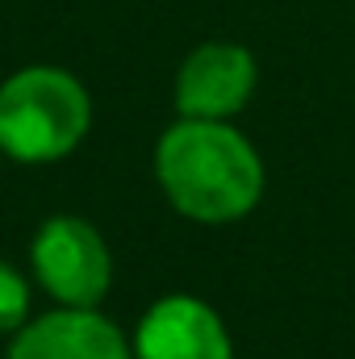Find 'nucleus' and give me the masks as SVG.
<instances>
[{
  "instance_id": "f257e3e1",
  "label": "nucleus",
  "mask_w": 355,
  "mask_h": 359,
  "mask_svg": "<svg viewBox=\"0 0 355 359\" xmlns=\"http://www.w3.org/2000/svg\"><path fill=\"white\" fill-rule=\"evenodd\" d=\"M155 180L168 205L201 226L247 217L264 196V159L230 121L176 117L155 142Z\"/></svg>"
},
{
  "instance_id": "f03ea898",
  "label": "nucleus",
  "mask_w": 355,
  "mask_h": 359,
  "mask_svg": "<svg viewBox=\"0 0 355 359\" xmlns=\"http://www.w3.org/2000/svg\"><path fill=\"white\" fill-rule=\"evenodd\" d=\"M88 130L92 96L72 72L34 63L0 84V155L13 163H59Z\"/></svg>"
},
{
  "instance_id": "7ed1b4c3",
  "label": "nucleus",
  "mask_w": 355,
  "mask_h": 359,
  "mask_svg": "<svg viewBox=\"0 0 355 359\" xmlns=\"http://www.w3.org/2000/svg\"><path fill=\"white\" fill-rule=\"evenodd\" d=\"M29 264L38 284L72 309H100L113 288V255L109 243L88 217L59 213L46 217L29 243Z\"/></svg>"
},
{
  "instance_id": "20e7f679",
  "label": "nucleus",
  "mask_w": 355,
  "mask_h": 359,
  "mask_svg": "<svg viewBox=\"0 0 355 359\" xmlns=\"http://www.w3.org/2000/svg\"><path fill=\"white\" fill-rule=\"evenodd\" d=\"M260 84L255 55L239 42H201L192 55H184L176 72V100L180 117L192 121H230L239 117Z\"/></svg>"
},
{
  "instance_id": "39448f33",
  "label": "nucleus",
  "mask_w": 355,
  "mask_h": 359,
  "mask_svg": "<svg viewBox=\"0 0 355 359\" xmlns=\"http://www.w3.org/2000/svg\"><path fill=\"white\" fill-rule=\"evenodd\" d=\"M130 343L134 359H234V343L222 313L192 292L159 297L138 318Z\"/></svg>"
},
{
  "instance_id": "423d86ee",
  "label": "nucleus",
  "mask_w": 355,
  "mask_h": 359,
  "mask_svg": "<svg viewBox=\"0 0 355 359\" xmlns=\"http://www.w3.org/2000/svg\"><path fill=\"white\" fill-rule=\"evenodd\" d=\"M4 359H134V343L100 309L59 305L42 318H29Z\"/></svg>"
},
{
  "instance_id": "0eeeda50",
  "label": "nucleus",
  "mask_w": 355,
  "mask_h": 359,
  "mask_svg": "<svg viewBox=\"0 0 355 359\" xmlns=\"http://www.w3.org/2000/svg\"><path fill=\"white\" fill-rule=\"evenodd\" d=\"M25 322H29V284L8 259H0V334H17Z\"/></svg>"
}]
</instances>
